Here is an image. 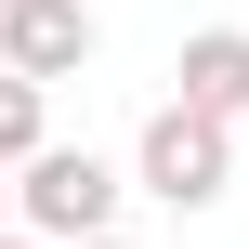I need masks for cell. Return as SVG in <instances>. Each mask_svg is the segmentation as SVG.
I'll return each instance as SVG.
<instances>
[{"label": "cell", "instance_id": "obj_5", "mask_svg": "<svg viewBox=\"0 0 249 249\" xmlns=\"http://www.w3.org/2000/svg\"><path fill=\"white\" fill-rule=\"evenodd\" d=\"M53 144V92H26V79H0V171H26Z\"/></svg>", "mask_w": 249, "mask_h": 249}, {"label": "cell", "instance_id": "obj_4", "mask_svg": "<svg viewBox=\"0 0 249 249\" xmlns=\"http://www.w3.org/2000/svg\"><path fill=\"white\" fill-rule=\"evenodd\" d=\"M171 79H184V92H171L184 118H210V131H236V118H249V26H197V39L171 53Z\"/></svg>", "mask_w": 249, "mask_h": 249}, {"label": "cell", "instance_id": "obj_6", "mask_svg": "<svg viewBox=\"0 0 249 249\" xmlns=\"http://www.w3.org/2000/svg\"><path fill=\"white\" fill-rule=\"evenodd\" d=\"M0 236H13V171H0Z\"/></svg>", "mask_w": 249, "mask_h": 249}, {"label": "cell", "instance_id": "obj_1", "mask_svg": "<svg viewBox=\"0 0 249 249\" xmlns=\"http://www.w3.org/2000/svg\"><path fill=\"white\" fill-rule=\"evenodd\" d=\"M13 236H39V249L118 236V171H105L92 144H39V158L13 171Z\"/></svg>", "mask_w": 249, "mask_h": 249}, {"label": "cell", "instance_id": "obj_9", "mask_svg": "<svg viewBox=\"0 0 249 249\" xmlns=\"http://www.w3.org/2000/svg\"><path fill=\"white\" fill-rule=\"evenodd\" d=\"M0 13H13V0H0Z\"/></svg>", "mask_w": 249, "mask_h": 249}, {"label": "cell", "instance_id": "obj_7", "mask_svg": "<svg viewBox=\"0 0 249 249\" xmlns=\"http://www.w3.org/2000/svg\"><path fill=\"white\" fill-rule=\"evenodd\" d=\"M92 249H131V236H92Z\"/></svg>", "mask_w": 249, "mask_h": 249}, {"label": "cell", "instance_id": "obj_3", "mask_svg": "<svg viewBox=\"0 0 249 249\" xmlns=\"http://www.w3.org/2000/svg\"><path fill=\"white\" fill-rule=\"evenodd\" d=\"M105 53V26H92V0H13L0 13V79H26V92H53V79H79Z\"/></svg>", "mask_w": 249, "mask_h": 249}, {"label": "cell", "instance_id": "obj_2", "mask_svg": "<svg viewBox=\"0 0 249 249\" xmlns=\"http://www.w3.org/2000/svg\"><path fill=\"white\" fill-rule=\"evenodd\" d=\"M131 184H144V197H171V210H210V197L236 184V131H210V118L158 105V118H144V144H131Z\"/></svg>", "mask_w": 249, "mask_h": 249}, {"label": "cell", "instance_id": "obj_8", "mask_svg": "<svg viewBox=\"0 0 249 249\" xmlns=\"http://www.w3.org/2000/svg\"><path fill=\"white\" fill-rule=\"evenodd\" d=\"M0 249H39V236H0Z\"/></svg>", "mask_w": 249, "mask_h": 249}]
</instances>
